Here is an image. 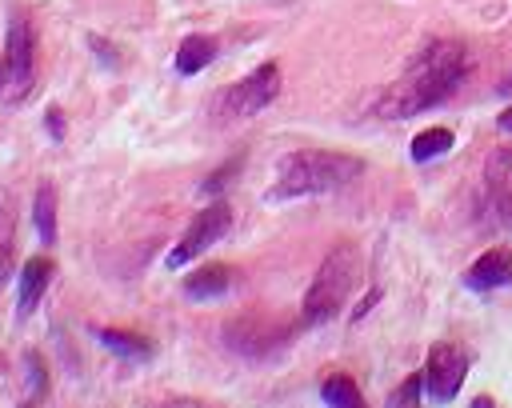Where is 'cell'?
<instances>
[{"instance_id": "cell-13", "label": "cell", "mask_w": 512, "mask_h": 408, "mask_svg": "<svg viewBox=\"0 0 512 408\" xmlns=\"http://www.w3.org/2000/svg\"><path fill=\"white\" fill-rule=\"evenodd\" d=\"M92 336L108 348V352H116L120 360H148L152 352H156V344L148 340V336H136V332H124V328H92Z\"/></svg>"}, {"instance_id": "cell-10", "label": "cell", "mask_w": 512, "mask_h": 408, "mask_svg": "<svg viewBox=\"0 0 512 408\" xmlns=\"http://www.w3.org/2000/svg\"><path fill=\"white\" fill-rule=\"evenodd\" d=\"M488 172V192H492V204L500 208V216L512 220V148H496L484 164Z\"/></svg>"}, {"instance_id": "cell-19", "label": "cell", "mask_w": 512, "mask_h": 408, "mask_svg": "<svg viewBox=\"0 0 512 408\" xmlns=\"http://www.w3.org/2000/svg\"><path fill=\"white\" fill-rule=\"evenodd\" d=\"M420 388H424V372H412V376L388 396V404H392V408H400V404L412 408V404H420Z\"/></svg>"}, {"instance_id": "cell-1", "label": "cell", "mask_w": 512, "mask_h": 408, "mask_svg": "<svg viewBox=\"0 0 512 408\" xmlns=\"http://www.w3.org/2000/svg\"><path fill=\"white\" fill-rule=\"evenodd\" d=\"M464 68H468V52H464L460 40H432V44H424L412 56V64L404 68V76L380 92L376 116L408 120L416 112H428V108L444 104L460 88Z\"/></svg>"}, {"instance_id": "cell-16", "label": "cell", "mask_w": 512, "mask_h": 408, "mask_svg": "<svg viewBox=\"0 0 512 408\" xmlns=\"http://www.w3.org/2000/svg\"><path fill=\"white\" fill-rule=\"evenodd\" d=\"M320 400H324V404H332V408H360V404H364V396H360L356 380H352V376H344V372L324 376V384H320Z\"/></svg>"}, {"instance_id": "cell-7", "label": "cell", "mask_w": 512, "mask_h": 408, "mask_svg": "<svg viewBox=\"0 0 512 408\" xmlns=\"http://www.w3.org/2000/svg\"><path fill=\"white\" fill-rule=\"evenodd\" d=\"M468 352L464 348H456V344H432V352H428V360H424V388H428V400H436V404H448L456 392H460V384H464V376H468Z\"/></svg>"}, {"instance_id": "cell-22", "label": "cell", "mask_w": 512, "mask_h": 408, "mask_svg": "<svg viewBox=\"0 0 512 408\" xmlns=\"http://www.w3.org/2000/svg\"><path fill=\"white\" fill-rule=\"evenodd\" d=\"M88 44H92V52H100V56H104V64H116V60H120V56L104 44V36H88Z\"/></svg>"}, {"instance_id": "cell-4", "label": "cell", "mask_w": 512, "mask_h": 408, "mask_svg": "<svg viewBox=\"0 0 512 408\" xmlns=\"http://www.w3.org/2000/svg\"><path fill=\"white\" fill-rule=\"evenodd\" d=\"M36 80V36L24 12L8 16V36H4V100H24Z\"/></svg>"}, {"instance_id": "cell-6", "label": "cell", "mask_w": 512, "mask_h": 408, "mask_svg": "<svg viewBox=\"0 0 512 408\" xmlns=\"http://www.w3.org/2000/svg\"><path fill=\"white\" fill-rule=\"evenodd\" d=\"M232 228V208L224 204V200H212L208 208H200L196 216H192V224L184 228V236L176 240V248L168 252V268L176 272V268H184L188 260H196L204 248H212L216 240H224V232Z\"/></svg>"}, {"instance_id": "cell-23", "label": "cell", "mask_w": 512, "mask_h": 408, "mask_svg": "<svg viewBox=\"0 0 512 408\" xmlns=\"http://www.w3.org/2000/svg\"><path fill=\"white\" fill-rule=\"evenodd\" d=\"M376 300H380V288H372V292H368V296H364V300H360V304L352 308V320H360V316H364V312H368V308H372Z\"/></svg>"}, {"instance_id": "cell-25", "label": "cell", "mask_w": 512, "mask_h": 408, "mask_svg": "<svg viewBox=\"0 0 512 408\" xmlns=\"http://www.w3.org/2000/svg\"><path fill=\"white\" fill-rule=\"evenodd\" d=\"M500 92H512V80H504V84H500Z\"/></svg>"}, {"instance_id": "cell-20", "label": "cell", "mask_w": 512, "mask_h": 408, "mask_svg": "<svg viewBox=\"0 0 512 408\" xmlns=\"http://www.w3.org/2000/svg\"><path fill=\"white\" fill-rule=\"evenodd\" d=\"M236 168H240V156H232V160H228V164H224L216 176H208V180L200 184V192H204V196H220V188H224V184L236 176Z\"/></svg>"}, {"instance_id": "cell-14", "label": "cell", "mask_w": 512, "mask_h": 408, "mask_svg": "<svg viewBox=\"0 0 512 408\" xmlns=\"http://www.w3.org/2000/svg\"><path fill=\"white\" fill-rule=\"evenodd\" d=\"M32 224H36V236L44 244L56 240V188L48 180H40V188L32 196Z\"/></svg>"}, {"instance_id": "cell-3", "label": "cell", "mask_w": 512, "mask_h": 408, "mask_svg": "<svg viewBox=\"0 0 512 408\" xmlns=\"http://www.w3.org/2000/svg\"><path fill=\"white\" fill-rule=\"evenodd\" d=\"M356 280H360V252L352 244H336L320 260V268H316V276H312V284L304 292V324L332 320L348 304Z\"/></svg>"}, {"instance_id": "cell-8", "label": "cell", "mask_w": 512, "mask_h": 408, "mask_svg": "<svg viewBox=\"0 0 512 408\" xmlns=\"http://www.w3.org/2000/svg\"><path fill=\"white\" fill-rule=\"evenodd\" d=\"M464 284L472 292H496L504 284H512V248H488L468 272H464Z\"/></svg>"}, {"instance_id": "cell-11", "label": "cell", "mask_w": 512, "mask_h": 408, "mask_svg": "<svg viewBox=\"0 0 512 408\" xmlns=\"http://www.w3.org/2000/svg\"><path fill=\"white\" fill-rule=\"evenodd\" d=\"M216 52H220V44H216L212 36L192 32V36H184L180 48H176V72H180V76H196V72H204V68L216 60Z\"/></svg>"}, {"instance_id": "cell-17", "label": "cell", "mask_w": 512, "mask_h": 408, "mask_svg": "<svg viewBox=\"0 0 512 408\" xmlns=\"http://www.w3.org/2000/svg\"><path fill=\"white\" fill-rule=\"evenodd\" d=\"M12 248H16V236H12V204L0 196V280L12 272Z\"/></svg>"}, {"instance_id": "cell-5", "label": "cell", "mask_w": 512, "mask_h": 408, "mask_svg": "<svg viewBox=\"0 0 512 408\" xmlns=\"http://www.w3.org/2000/svg\"><path fill=\"white\" fill-rule=\"evenodd\" d=\"M280 96V64H260L256 72H248L244 80L228 84L220 96H216V112L224 120H240V116H256L264 112L272 100Z\"/></svg>"}, {"instance_id": "cell-24", "label": "cell", "mask_w": 512, "mask_h": 408, "mask_svg": "<svg viewBox=\"0 0 512 408\" xmlns=\"http://www.w3.org/2000/svg\"><path fill=\"white\" fill-rule=\"evenodd\" d=\"M496 124H500V132H512V104L500 112V120H496Z\"/></svg>"}, {"instance_id": "cell-2", "label": "cell", "mask_w": 512, "mask_h": 408, "mask_svg": "<svg viewBox=\"0 0 512 408\" xmlns=\"http://www.w3.org/2000/svg\"><path fill=\"white\" fill-rule=\"evenodd\" d=\"M364 172L360 156L348 152H332V148H296L288 156H280L276 164V180L268 188V200H296V196H320V192H336L344 184H352Z\"/></svg>"}, {"instance_id": "cell-18", "label": "cell", "mask_w": 512, "mask_h": 408, "mask_svg": "<svg viewBox=\"0 0 512 408\" xmlns=\"http://www.w3.org/2000/svg\"><path fill=\"white\" fill-rule=\"evenodd\" d=\"M24 372H28V404H40L48 396V368L36 352L24 356Z\"/></svg>"}, {"instance_id": "cell-12", "label": "cell", "mask_w": 512, "mask_h": 408, "mask_svg": "<svg viewBox=\"0 0 512 408\" xmlns=\"http://www.w3.org/2000/svg\"><path fill=\"white\" fill-rule=\"evenodd\" d=\"M232 288V272L224 264H204L192 276H184V296L188 300H216Z\"/></svg>"}, {"instance_id": "cell-9", "label": "cell", "mask_w": 512, "mask_h": 408, "mask_svg": "<svg viewBox=\"0 0 512 408\" xmlns=\"http://www.w3.org/2000/svg\"><path fill=\"white\" fill-rule=\"evenodd\" d=\"M52 260L48 256H32L24 268H20V292H16V316L20 320H28L36 308H40V300H44V292H48V284H52Z\"/></svg>"}, {"instance_id": "cell-26", "label": "cell", "mask_w": 512, "mask_h": 408, "mask_svg": "<svg viewBox=\"0 0 512 408\" xmlns=\"http://www.w3.org/2000/svg\"><path fill=\"white\" fill-rule=\"evenodd\" d=\"M0 88H4V68H0Z\"/></svg>"}, {"instance_id": "cell-21", "label": "cell", "mask_w": 512, "mask_h": 408, "mask_svg": "<svg viewBox=\"0 0 512 408\" xmlns=\"http://www.w3.org/2000/svg\"><path fill=\"white\" fill-rule=\"evenodd\" d=\"M44 128H48L52 140H64V112L60 108H48L44 112Z\"/></svg>"}, {"instance_id": "cell-15", "label": "cell", "mask_w": 512, "mask_h": 408, "mask_svg": "<svg viewBox=\"0 0 512 408\" xmlns=\"http://www.w3.org/2000/svg\"><path fill=\"white\" fill-rule=\"evenodd\" d=\"M452 144H456L452 128H424V132H416V136H412L408 156H412L416 164H428V160H436V156L452 152Z\"/></svg>"}]
</instances>
